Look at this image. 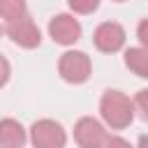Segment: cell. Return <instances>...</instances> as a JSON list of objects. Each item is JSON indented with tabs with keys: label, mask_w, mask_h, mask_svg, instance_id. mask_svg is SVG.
<instances>
[{
	"label": "cell",
	"mask_w": 148,
	"mask_h": 148,
	"mask_svg": "<svg viewBox=\"0 0 148 148\" xmlns=\"http://www.w3.org/2000/svg\"><path fill=\"white\" fill-rule=\"evenodd\" d=\"M134 99H130L120 90H104L99 99V113L106 127L111 130H125L134 120Z\"/></svg>",
	"instance_id": "1"
},
{
	"label": "cell",
	"mask_w": 148,
	"mask_h": 148,
	"mask_svg": "<svg viewBox=\"0 0 148 148\" xmlns=\"http://www.w3.org/2000/svg\"><path fill=\"white\" fill-rule=\"evenodd\" d=\"M90 72H92V62H90V56L83 51H65L58 60V74L67 83H74V86L86 83L90 79Z\"/></svg>",
	"instance_id": "2"
},
{
	"label": "cell",
	"mask_w": 148,
	"mask_h": 148,
	"mask_svg": "<svg viewBox=\"0 0 148 148\" xmlns=\"http://www.w3.org/2000/svg\"><path fill=\"white\" fill-rule=\"evenodd\" d=\"M30 143L37 148H62L67 143V132L58 120L42 118L30 125Z\"/></svg>",
	"instance_id": "3"
},
{
	"label": "cell",
	"mask_w": 148,
	"mask_h": 148,
	"mask_svg": "<svg viewBox=\"0 0 148 148\" xmlns=\"http://www.w3.org/2000/svg\"><path fill=\"white\" fill-rule=\"evenodd\" d=\"M5 32H7V37H9L16 46H21V49H35V46H39V42H42V30L37 28V23H35L28 14L14 18V21H7Z\"/></svg>",
	"instance_id": "4"
},
{
	"label": "cell",
	"mask_w": 148,
	"mask_h": 148,
	"mask_svg": "<svg viewBox=\"0 0 148 148\" xmlns=\"http://www.w3.org/2000/svg\"><path fill=\"white\" fill-rule=\"evenodd\" d=\"M109 132L106 127L92 118V116H83L76 120L74 125V141L83 148H97V146H109Z\"/></svg>",
	"instance_id": "5"
},
{
	"label": "cell",
	"mask_w": 148,
	"mask_h": 148,
	"mask_svg": "<svg viewBox=\"0 0 148 148\" xmlns=\"http://www.w3.org/2000/svg\"><path fill=\"white\" fill-rule=\"evenodd\" d=\"M49 37L60 46H72L81 39V23L72 14H56L49 21Z\"/></svg>",
	"instance_id": "6"
},
{
	"label": "cell",
	"mask_w": 148,
	"mask_h": 148,
	"mask_svg": "<svg viewBox=\"0 0 148 148\" xmlns=\"http://www.w3.org/2000/svg\"><path fill=\"white\" fill-rule=\"evenodd\" d=\"M125 28L116 21H104L95 28V35H92V42L95 46L102 51V53H116L125 46Z\"/></svg>",
	"instance_id": "7"
},
{
	"label": "cell",
	"mask_w": 148,
	"mask_h": 148,
	"mask_svg": "<svg viewBox=\"0 0 148 148\" xmlns=\"http://www.w3.org/2000/svg\"><path fill=\"white\" fill-rule=\"evenodd\" d=\"M28 141L25 136V127L14 120V118H2L0 120V146L5 148H18Z\"/></svg>",
	"instance_id": "8"
},
{
	"label": "cell",
	"mask_w": 148,
	"mask_h": 148,
	"mask_svg": "<svg viewBox=\"0 0 148 148\" xmlns=\"http://www.w3.org/2000/svg\"><path fill=\"white\" fill-rule=\"evenodd\" d=\"M125 65L139 79H148V49L146 46H130L125 51Z\"/></svg>",
	"instance_id": "9"
},
{
	"label": "cell",
	"mask_w": 148,
	"mask_h": 148,
	"mask_svg": "<svg viewBox=\"0 0 148 148\" xmlns=\"http://www.w3.org/2000/svg\"><path fill=\"white\" fill-rule=\"evenodd\" d=\"M23 14H28V2L25 0H0V18L14 21Z\"/></svg>",
	"instance_id": "10"
},
{
	"label": "cell",
	"mask_w": 148,
	"mask_h": 148,
	"mask_svg": "<svg viewBox=\"0 0 148 148\" xmlns=\"http://www.w3.org/2000/svg\"><path fill=\"white\" fill-rule=\"evenodd\" d=\"M67 5L74 14H92L99 7V0H67Z\"/></svg>",
	"instance_id": "11"
},
{
	"label": "cell",
	"mask_w": 148,
	"mask_h": 148,
	"mask_svg": "<svg viewBox=\"0 0 148 148\" xmlns=\"http://www.w3.org/2000/svg\"><path fill=\"white\" fill-rule=\"evenodd\" d=\"M134 109L139 111V116L143 120H148V88H141L134 95Z\"/></svg>",
	"instance_id": "12"
},
{
	"label": "cell",
	"mask_w": 148,
	"mask_h": 148,
	"mask_svg": "<svg viewBox=\"0 0 148 148\" xmlns=\"http://www.w3.org/2000/svg\"><path fill=\"white\" fill-rule=\"evenodd\" d=\"M9 76H12V65L5 56H0V88L9 81Z\"/></svg>",
	"instance_id": "13"
},
{
	"label": "cell",
	"mask_w": 148,
	"mask_h": 148,
	"mask_svg": "<svg viewBox=\"0 0 148 148\" xmlns=\"http://www.w3.org/2000/svg\"><path fill=\"white\" fill-rule=\"evenodd\" d=\"M136 37H139L141 46H146V49H148V18H143V21L136 25Z\"/></svg>",
	"instance_id": "14"
},
{
	"label": "cell",
	"mask_w": 148,
	"mask_h": 148,
	"mask_svg": "<svg viewBox=\"0 0 148 148\" xmlns=\"http://www.w3.org/2000/svg\"><path fill=\"white\" fill-rule=\"evenodd\" d=\"M139 143H141V146H143V143H148V136H141V139H139Z\"/></svg>",
	"instance_id": "15"
},
{
	"label": "cell",
	"mask_w": 148,
	"mask_h": 148,
	"mask_svg": "<svg viewBox=\"0 0 148 148\" xmlns=\"http://www.w3.org/2000/svg\"><path fill=\"white\" fill-rule=\"evenodd\" d=\"M113 2H123V0H113Z\"/></svg>",
	"instance_id": "16"
},
{
	"label": "cell",
	"mask_w": 148,
	"mask_h": 148,
	"mask_svg": "<svg viewBox=\"0 0 148 148\" xmlns=\"http://www.w3.org/2000/svg\"><path fill=\"white\" fill-rule=\"evenodd\" d=\"M0 35H2V25H0Z\"/></svg>",
	"instance_id": "17"
}]
</instances>
